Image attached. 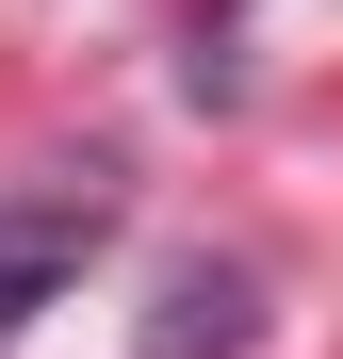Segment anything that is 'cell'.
Returning a JSON list of instances; mask_svg holds the SVG:
<instances>
[{
  "instance_id": "cell-2",
  "label": "cell",
  "mask_w": 343,
  "mask_h": 359,
  "mask_svg": "<svg viewBox=\"0 0 343 359\" xmlns=\"http://www.w3.org/2000/svg\"><path fill=\"white\" fill-rule=\"evenodd\" d=\"M246 327H262L246 262H163V294H147V343H131V359H246Z\"/></svg>"
},
{
  "instance_id": "cell-1",
  "label": "cell",
  "mask_w": 343,
  "mask_h": 359,
  "mask_svg": "<svg viewBox=\"0 0 343 359\" xmlns=\"http://www.w3.org/2000/svg\"><path fill=\"white\" fill-rule=\"evenodd\" d=\"M98 229H114V180H98V163L0 212V343H33V311H49V294L98 262Z\"/></svg>"
}]
</instances>
